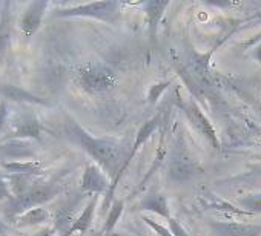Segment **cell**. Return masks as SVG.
<instances>
[{
	"label": "cell",
	"instance_id": "cell-10",
	"mask_svg": "<svg viewBox=\"0 0 261 236\" xmlns=\"http://www.w3.org/2000/svg\"><path fill=\"white\" fill-rule=\"evenodd\" d=\"M48 5L49 4L46 2V0H37V2H33L27 8L23 17L20 20V29H22V33H23L25 37L30 39V37H33L39 31Z\"/></svg>",
	"mask_w": 261,
	"mask_h": 236
},
{
	"label": "cell",
	"instance_id": "cell-15",
	"mask_svg": "<svg viewBox=\"0 0 261 236\" xmlns=\"http://www.w3.org/2000/svg\"><path fill=\"white\" fill-rule=\"evenodd\" d=\"M0 94H2L5 98L11 100V101H20V103H34V104H48L46 100L28 92L23 87L14 86V84H4L0 87Z\"/></svg>",
	"mask_w": 261,
	"mask_h": 236
},
{
	"label": "cell",
	"instance_id": "cell-5",
	"mask_svg": "<svg viewBox=\"0 0 261 236\" xmlns=\"http://www.w3.org/2000/svg\"><path fill=\"white\" fill-rule=\"evenodd\" d=\"M165 122V112L163 110H159L152 118H149V120L146 123H143V126L140 128V131L137 132V138L134 141V144L130 146V151L127 154V158L124 160V164L123 167L120 169V172L117 173V176L111 181V186H109V190L106 192V196H105V202H103V210H109L112 202H114V193L117 190V186L120 183V180L123 178V175L126 173L127 167L130 166V163H133V160L136 158L137 152L142 149V146L151 140V137L155 134V131L162 126V123Z\"/></svg>",
	"mask_w": 261,
	"mask_h": 236
},
{
	"label": "cell",
	"instance_id": "cell-18",
	"mask_svg": "<svg viewBox=\"0 0 261 236\" xmlns=\"http://www.w3.org/2000/svg\"><path fill=\"white\" fill-rule=\"evenodd\" d=\"M166 157H168V151H166V146L165 144H162V141H160V148L157 149V154H155V160H154V164H152V167H151V170L146 173V176L140 181V184L133 190V193L129 195V199H133V198H136L140 192H143L145 189H146V186H148V183H149V180L154 176V173H155V170L162 166V163L166 160Z\"/></svg>",
	"mask_w": 261,
	"mask_h": 236
},
{
	"label": "cell",
	"instance_id": "cell-2",
	"mask_svg": "<svg viewBox=\"0 0 261 236\" xmlns=\"http://www.w3.org/2000/svg\"><path fill=\"white\" fill-rule=\"evenodd\" d=\"M168 178L177 184H185L192 181L195 176L203 173L201 163L191 152L185 137L181 134L175 135L172 152L168 158Z\"/></svg>",
	"mask_w": 261,
	"mask_h": 236
},
{
	"label": "cell",
	"instance_id": "cell-6",
	"mask_svg": "<svg viewBox=\"0 0 261 236\" xmlns=\"http://www.w3.org/2000/svg\"><path fill=\"white\" fill-rule=\"evenodd\" d=\"M121 2L118 0H100V2L82 4L56 11V17H88L106 23H115L121 17Z\"/></svg>",
	"mask_w": 261,
	"mask_h": 236
},
{
	"label": "cell",
	"instance_id": "cell-16",
	"mask_svg": "<svg viewBox=\"0 0 261 236\" xmlns=\"http://www.w3.org/2000/svg\"><path fill=\"white\" fill-rule=\"evenodd\" d=\"M40 134H42L40 123L36 120V118H33V116H27L17 125V128H16V131L13 134V138H16V140H22V138L39 140Z\"/></svg>",
	"mask_w": 261,
	"mask_h": 236
},
{
	"label": "cell",
	"instance_id": "cell-22",
	"mask_svg": "<svg viewBox=\"0 0 261 236\" xmlns=\"http://www.w3.org/2000/svg\"><path fill=\"white\" fill-rule=\"evenodd\" d=\"M238 207L246 210L250 215L261 213V193H249L238 198Z\"/></svg>",
	"mask_w": 261,
	"mask_h": 236
},
{
	"label": "cell",
	"instance_id": "cell-7",
	"mask_svg": "<svg viewBox=\"0 0 261 236\" xmlns=\"http://www.w3.org/2000/svg\"><path fill=\"white\" fill-rule=\"evenodd\" d=\"M183 112L188 116V120L192 125V128L197 132H200V135L204 137L207 140V143L212 144L214 149L220 151L221 144H220V138L217 135V131H215L211 120L204 115V112L200 109V106L197 104V101L194 98H191L188 103L183 104Z\"/></svg>",
	"mask_w": 261,
	"mask_h": 236
},
{
	"label": "cell",
	"instance_id": "cell-17",
	"mask_svg": "<svg viewBox=\"0 0 261 236\" xmlns=\"http://www.w3.org/2000/svg\"><path fill=\"white\" fill-rule=\"evenodd\" d=\"M51 213L48 209L45 207H34L31 210H27L25 213H22L16 221L20 227H30V225H37V224H43L46 221H49Z\"/></svg>",
	"mask_w": 261,
	"mask_h": 236
},
{
	"label": "cell",
	"instance_id": "cell-9",
	"mask_svg": "<svg viewBox=\"0 0 261 236\" xmlns=\"http://www.w3.org/2000/svg\"><path fill=\"white\" fill-rule=\"evenodd\" d=\"M209 228L214 236H261V225L238 221L214 219L209 222Z\"/></svg>",
	"mask_w": 261,
	"mask_h": 236
},
{
	"label": "cell",
	"instance_id": "cell-27",
	"mask_svg": "<svg viewBox=\"0 0 261 236\" xmlns=\"http://www.w3.org/2000/svg\"><path fill=\"white\" fill-rule=\"evenodd\" d=\"M8 37H10V33L7 29V22H4L0 25V52H2L7 46V42H8Z\"/></svg>",
	"mask_w": 261,
	"mask_h": 236
},
{
	"label": "cell",
	"instance_id": "cell-25",
	"mask_svg": "<svg viewBox=\"0 0 261 236\" xmlns=\"http://www.w3.org/2000/svg\"><path fill=\"white\" fill-rule=\"evenodd\" d=\"M168 228L171 230V233H172L174 236H191L189 231L180 224V221L175 219V218H172V216L168 219Z\"/></svg>",
	"mask_w": 261,
	"mask_h": 236
},
{
	"label": "cell",
	"instance_id": "cell-32",
	"mask_svg": "<svg viewBox=\"0 0 261 236\" xmlns=\"http://www.w3.org/2000/svg\"><path fill=\"white\" fill-rule=\"evenodd\" d=\"M5 233H7V225H5V222L2 219H0V236L5 234Z\"/></svg>",
	"mask_w": 261,
	"mask_h": 236
},
{
	"label": "cell",
	"instance_id": "cell-14",
	"mask_svg": "<svg viewBox=\"0 0 261 236\" xmlns=\"http://www.w3.org/2000/svg\"><path fill=\"white\" fill-rule=\"evenodd\" d=\"M98 199H100V195H94V196L89 198V201L86 202V205L83 207V210L79 213L77 219L74 221L72 227L69 228V231L65 236H72L75 233H85V231H88V228L92 224V219H94V215H95V209H97Z\"/></svg>",
	"mask_w": 261,
	"mask_h": 236
},
{
	"label": "cell",
	"instance_id": "cell-4",
	"mask_svg": "<svg viewBox=\"0 0 261 236\" xmlns=\"http://www.w3.org/2000/svg\"><path fill=\"white\" fill-rule=\"evenodd\" d=\"M62 190L63 187L60 184H53V183L31 186L25 193L14 196L8 201V205L5 210L7 216L17 219L27 210H31L34 207H42V204L54 199Z\"/></svg>",
	"mask_w": 261,
	"mask_h": 236
},
{
	"label": "cell",
	"instance_id": "cell-24",
	"mask_svg": "<svg viewBox=\"0 0 261 236\" xmlns=\"http://www.w3.org/2000/svg\"><path fill=\"white\" fill-rule=\"evenodd\" d=\"M142 219L145 221V224H146V225H148V227H149V228H151L157 236H174L168 227L162 225V224H160V222H157L155 219H152V218H149V216H143Z\"/></svg>",
	"mask_w": 261,
	"mask_h": 236
},
{
	"label": "cell",
	"instance_id": "cell-13",
	"mask_svg": "<svg viewBox=\"0 0 261 236\" xmlns=\"http://www.w3.org/2000/svg\"><path fill=\"white\" fill-rule=\"evenodd\" d=\"M200 204L206 209V210H217L230 216H250V213H247L246 210L235 207L233 204H230L229 201L221 199L220 196L214 195V193H207V195H201L200 196Z\"/></svg>",
	"mask_w": 261,
	"mask_h": 236
},
{
	"label": "cell",
	"instance_id": "cell-21",
	"mask_svg": "<svg viewBox=\"0 0 261 236\" xmlns=\"http://www.w3.org/2000/svg\"><path fill=\"white\" fill-rule=\"evenodd\" d=\"M2 167L10 170L11 173L19 175H37L42 172V166L36 161H13V163H2Z\"/></svg>",
	"mask_w": 261,
	"mask_h": 236
},
{
	"label": "cell",
	"instance_id": "cell-28",
	"mask_svg": "<svg viewBox=\"0 0 261 236\" xmlns=\"http://www.w3.org/2000/svg\"><path fill=\"white\" fill-rule=\"evenodd\" d=\"M7 116H8V107L5 101H0V129H2L7 123Z\"/></svg>",
	"mask_w": 261,
	"mask_h": 236
},
{
	"label": "cell",
	"instance_id": "cell-12",
	"mask_svg": "<svg viewBox=\"0 0 261 236\" xmlns=\"http://www.w3.org/2000/svg\"><path fill=\"white\" fill-rule=\"evenodd\" d=\"M140 210L142 212H149V213H155L162 218H165L166 221L171 218V209H169V202L165 193L159 192V190H151L142 201H140Z\"/></svg>",
	"mask_w": 261,
	"mask_h": 236
},
{
	"label": "cell",
	"instance_id": "cell-3",
	"mask_svg": "<svg viewBox=\"0 0 261 236\" xmlns=\"http://www.w3.org/2000/svg\"><path fill=\"white\" fill-rule=\"evenodd\" d=\"M77 84L88 94L101 95L111 92L117 84L115 71L103 62H86L79 66L75 74Z\"/></svg>",
	"mask_w": 261,
	"mask_h": 236
},
{
	"label": "cell",
	"instance_id": "cell-29",
	"mask_svg": "<svg viewBox=\"0 0 261 236\" xmlns=\"http://www.w3.org/2000/svg\"><path fill=\"white\" fill-rule=\"evenodd\" d=\"M261 42V33H258L255 37H252V39H249L247 42H244L243 43V48L244 49H247V48H252V46H256L258 43Z\"/></svg>",
	"mask_w": 261,
	"mask_h": 236
},
{
	"label": "cell",
	"instance_id": "cell-19",
	"mask_svg": "<svg viewBox=\"0 0 261 236\" xmlns=\"http://www.w3.org/2000/svg\"><path fill=\"white\" fill-rule=\"evenodd\" d=\"M30 146L20 140H10L4 144H0V152H2L5 157H11L16 158L14 161H20V158H27L30 155H33V152L28 149Z\"/></svg>",
	"mask_w": 261,
	"mask_h": 236
},
{
	"label": "cell",
	"instance_id": "cell-26",
	"mask_svg": "<svg viewBox=\"0 0 261 236\" xmlns=\"http://www.w3.org/2000/svg\"><path fill=\"white\" fill-rule=\"evenodd\" d=\"M11 189L8 184V180L0 175V199H11Z\"/></svg>",
	"mask_w": 261,
	"mask_h": 236
},
{
	"label": "cell",
	"instance_id": "cell-30",
	"mask_svg": "<svg viewBox=\"0 0 261 236\" xmlns=\"http://www.w3.org/2000/svg\"><path fill=\"white\" fill-rule=\"evenodd\" d=\"M252 57L258 62V63H261V42L256 45V46H253V51H252Z\"/></svg>",
	"mask_w": 261,
	"mask_h": 236
},
{
	"label": "cell",
	"instance_id": "cell-11",
	"mask_svg": "<svg viewBox=\"0 0 261 236\" xmlns=\"http://www.w3.org/2000/svg\"><path fill=\"white\" fill-rule=\"evenodd\" d=\"M171 4L168 0H145V2L139 4L137 7L142 8V11L146 16V23H148V31H149V37L152 40H155L157 37V29L160 26V22L166 13V8Z\"/></svg>",
	"mask_w": 261,
	"mask_h": 236
},
{
	"label": "cell",
	"instance_id": "cell-8",
	"mask_svg": "<svg viewBox=\"0 0 261 236\" xmlns=\"http://www.w3.org/2000/svg\"><path fill=\"white\" fill-rule=\"evenodd\" d=\"M111 181L109 176L103 172L100 166L95 163H88L85 166L82 180H80V190L85 195H101L109 190Z\"/></svg>",
	"mask_w": 261,
	"mask_h": 236
},
{
	"label": "cell",
	"instance_id": "cell-20",
	"mask_svg": "<svg viewBox=\"0 0 261 236\" xmlns=\"http://www.w3.org/2000/svg\"><path fill=\"white\" fill-rule=\"evenodd\" d=\"M124 212V199H115L111 205V209L108 210V216H106V221L103 224V233L105 234H109L114 231L115 225L118 224V219L121 218Z\"/></svg>",
	"mask_w": 261,
	"mask_h": 236
},
{
	"label": "cell",
	"instance_id": "cell-31",
	"mask_svg": "<svg viewBox=\"0 0 261 236\" xmlns=\"http://www.w3.org/2000/svg\"><path fill=\"white\" fill-rule=\"evenodd\" d=\"M34 236H54V228H51V227L42 228V230H39Z\"/></svg>",
	"mask_w": 261,
	"mask_h": 236
},
{
	"label": "cell",
	"instance_id": "cell-1",
	"mask_svg": "<svg viewBox=\"0 0 261 236\" xmlns=\"http://www.w3.org/2000/svg\"><path fill=\"white\" fill-rule=\"evenodd\" d=\"M66 132L69 138L77 143L94 160L97 166L103 169V172L111 178V181L117 176L129 154L120 141L105 137H92L74 120L68 123Z\"/></svg>",
	"mask_w": 261,
	"mask_h": 236
},
{
	"label": "cell",
	"instance_id": "cell-23",
	"mask_svg": "<svg viewBox=\"0 0 261 236\" xmlns=\"http://www.w3.org/2000/svg\"><path fill=\"white\" fill-rule=\"evenodd\" d=\"M171 81H159V83H154L152 86H149V91H148V103L149 104H155L162 94L169 87Z\"/></svg>",
	"mask_w": 261,
	"mask_h": 236
}]
</instances>
